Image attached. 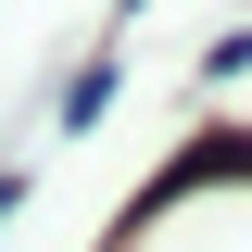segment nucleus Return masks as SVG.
<instances>
[{"instance_id":"obj_1","label":"nucleus","mask_w":252,"mask_h":252,"mask_svg":"<svg viewBox=\"0 0 252 252\" xmlns=\"http://www.w3.org/2000/svg\"><path fill=\"white\" fill-rule=\"evenodd\" d=\"M114 89H126V76H114V51H101V63H76V89H63V114H51V126H63V139H89V126L114 114Z\"/></svg>"}]
</instances>
